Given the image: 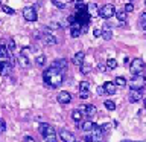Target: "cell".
I'll list each match as a JSON object with an SVG mask.
<instances>
[{"instance_id": "6da1fadb", "label": "cell", "mask_w": 146, "mask_h": 142, "mask_svg": "<svg viewBox=\"0 0 146 142\" xmlns=\"http://www.w3.org/2000/svg\"><path fill=\"white\" fill-rule=\"evenodd\" d=\"M43 80L46 82V86L55 89V87H58V86L62 84V80H64L62 70H59V69L50 66L49 69H46V70L43 72Z\"/></svg>"}, {"instance_id": "7a4b0ae2", "label": "cell", "mask_w": 146, "mask_h": 142, "mask_svg": "<svg viewBox=\"0 0 146 142\" xmlns=\"http://www.w3.org/2000/svg\"><path fill=\"white\" fill-rule=\"evenodd\" d=\"M128 84H129V87L132 90H141L146 86V78L143 75H134Z\"/></svg>"}, {"instance_id": "3957f363", "label": "cell", "mask_w": 146, "mask_h": 142, "mask_svg": "<svg viewBox=\"0 0 146 142\" xmlns=\"http://www.w3.org/2000/svg\"><path fill=\"white\" fill-rule=\"evenodd\" d=\"M143 69H145V63H143V60H140V58H134L129 64V70H131L132 75H141Z\"/></svg>"}, {"instance_id": "277c9868", "label": "cell", "mask_w": 146, "mask_h": 142, "mask_svg": "<svg viewBox=\"0 0 146 142\" xmlns=\"http://www.w3.org/2000/svg\"><path fill=\"white\" fill-rule=\"evenodd\" d=\"M73 18H75V21L79 23V25H88L91 17H90V14L87 12V9H82V11H76Z\"/></svg>"}, {"instance_id": "5b68a950", "label": "cell", "mask_w": 146, "mask_h": 142, "mask_svg": "<svg viewBox=\"0 0 146 142\" xmlns=\"http://www.w3.org/2000/svg\"><path fill=\"white\" fill-rule=\"evenodd\" d=\"M114 14H116V8H114L111 3L104 5V6L99 9V17H102V18H111Z\"/></svg>"}, {"instance_id": "8992f818", "label": "cell", "mask_w": 146, "mask_h": 142, "mask_svg": "<svg viewBox=\"0 0 146 142\" xmlns=\"http://www.w3.org/2000/svg\"><path fill=\"white\" fill-rule=\"evenodd\" d=\"M40 40H43L46 44H56V38H55V35L52 32H47V31H43V32H38L36 34Z\"/></svg>"}, {"instance_id": "52a82bcc", "label": "cell", "mask_w": 146, "mask_h": 142, "mask_svg": "<svg viewBox=\"0 0 146 142\" xmlns=\"http://www.w3.org/2000/svg\"><path fill=\"white\" fill-rule=\"evenodd\" d=\"M23 17H25V20L27 21H36V9L34 6H27L23 9Z\"/></svg>"}, {"instance_id": "ba28073f", "label": "cell", "mask_w": 146, "mask_h": 142, "mask_svg": "<svg viewBox=\"0 0 146 142\" xmlns=\"http://www.w3.org/2000/svg\"><path fill=\"white\" fill-rule=\"evenodd\" d=\"M14 64L11 61H0V75L2 76H8L12 70Z\"/></svg>"}, {"instance_id": "9c48e42d", "label": "cell", "mask_w": 146, "mask_h": 142, "mask_svg": "<svg viewBox=\"0 0 146 142\" xmlns=\"http://www.w3.org/2000/svg\"><path fill=\"white\" fill-rule=\"evenodd\" d=\"M90 135H91V139H93V142H100V141H102V137H104L102 127L94 125V128L90 131Z\"/></svg>"}, {"instance_id": "30bf717a", "label": "cell", "mask_w": 146, "mask_h": 142, "mask_svg": "<svg viewBox=\"0 0 146 142\" xmlns=\"http://www.w3.org/2000/svg\"><path fill=\"white\" fill-rule=\"evenodd\" d=\"M70 35L73 37V38H78V37L82 35V25H79V23L73 21L70 25Z\"/></svg>"}, {"instance_id": "8fae6325", "label": "cell", "mask_w": 146, "mask_h": 142, "mask_svg": "<svg viewBox=\"0 0 146 142\" xmlns=\"http://www.w3.org/2000/svg\"><path fill=\"white\" fill-rule=\"evenodd\" d=\"M56 99H58L59 104H68L72 101V95L68 93V92L62 90V92H59V93L56 95Z\"/></svg>"}, {"instance_id": "7c38bea8", "label": "cell", "mask_w": 146, "mask_h": 142, "mask_svg": "<svg viewBox=\"0 0 146 142\" xmlns=\"http://www.w3.org/2000/svg\"><path fill=\"white\" fill-rule=\"evenodd\" d=\"M40 133H41V136L43 137H46V136H49V135H52V133H55V130H53V127L52 125H49V124H40Z\"/></svg>"}, {"instance_id": "4fadbf2b", "label": "cell", "mask_w": 146, "mask_h": 142, "mask_svg": "<svg viewBox=\"0 0 146 142\" xmlns=\"http://www.w3.org/2000/svg\"><path fill=\"white\" fill-rule=\"evenodd\" d=\"M143 98V93H141V90H132L129 92V95H128V99H129V102H139V101Z\"/></svg>"}, {"instance_id": "5bb4252c", "label": "cell", "mask_w": 146, "mask_h": 142, "mask_svg": "<svg viewBox=\"0 0 146 142\" xmlns=\"http://www.w3.org/2000/svg\"><path fill=\"white\" fill-rule=\"evenodd\" d=\"M79 110L84 115H87V116H94L96 115V107L93 104H87V105H81L79 107Z\"/></svg>"}, {"instance_id": "9a60e30c", "label": "cell", "mask_w": 146, "mask_h": 142, "mask_svg": "<svg viewBox=\"0 0 146 142\" xmlns=\"http://www.w3.org/2000/svg\"><path fill=\"white\" fill-rule=\"evenodd\" d=\"M59 137L62 139V142H75V136L68 130H61L59 131Z\"/></svg>"}, {"instance_id": "2e32d148", "label": "cell", "mask_w": 146, "mask_h": 142, "mask_svg": "<svg viewBox=\"0 0 146 142\" xmlns=\"http://www.w3.org/2000/svg\"><path fill=\"white\" fill-rule=\"evenodd\" d=\"M87 12L90 14V17H98L99 15V8L96 3H88L87 5Z\"/></svg>"}, {"instance_id": "e0dca14e", "label": "cell", "mask_w": 146, "mask_h": 142, "mask_svg": "<svg viewBox=\"0 0 146 142\" xmlns=\"http://www.w3.org/2000/svg\"><path fill=\"white\" fill-rule=\"evenodd\" d=\"M84 60H85V54L81 50V52L75 54V57H73V64H76V66H82V64H84Z\"/></svg>"}, {"instance_id": "ac0fdd59", "label": "cell", "mask_w": 146, "mask_h": 142, "mask_svg": "<svg viewBox=\"0 0 146 142\" xmlns=\"http://www.w3.org/2000/svg\"><path fill=\"white\" fill-rule=\"evenodd\" d=\"M104 89H105V93H108V95H114L116 93V84L111 81H107L104 84Z\"/></svg>"}, {"instance_id": "d6986e66", "label": "cell", "mask_w": 146, "mask_h": 142, "mask_svg": "<svg viewBox=\"0 0 146 142\" xmlns=\"http://www.w3.org/2000/svg\"><path fill=\"white\" fill-rule=\"evenodd\" d=\"M52 66L64 72V70H66V67H67V61H66L64 58H61V60H55V61L52 63Z\"/></svg>"}, {"instance_id": "ffe728a7", "label": "cell", "mask_w": 146, "mask_h": 142, "mask_svg": "<svg viewBox=\"0 0 146 142\" xmlns=\"http://www.w3.org/2000/svg\"><path fill=\"white\" fill-rule=\"evenodd\" d=\"M94 125H96L94 122H91V121H85V122H82L81 128H82V130H84L85 133H90V131L94 128Z\"/></svg>"}, {"instance_id": "44dd1931", "label": "cell", "mask_w": 146, "mask_h": 142, "mask_svg": "<svg viewBox=\"0 0 146 142\" xmlns=\"http://www.w3.org/2000/svg\"><path fill=\"white\" fill-rule=\"evenodd\" d=\"M82 116H84V113H82L79 109H78V110H73V112H72V118H73V121H76V122L82 121Z\"/></svg>"}, {"instance_id": "7402d4cb", "label": "cell", "mask_w": 146, "mask_h": 142, "mask_svg": "<svg viewBox=\"0 0 146 142\" xmlns=\"http://www.w3.org/2000/svg\"><path fill=\"white\" fill-rule=\"evenodd\" d=\"M0 58H3V60L9 58V50H8L6 46H3V44H0Z\"/></svg>"}, {"instance_id": "603a6c76", "label": "cell", "mask_w": 146, "mask_h": 142, "mask_svg": "<svg viewBox=\"0 0 146 142\" xmlns=\"http://www.w3.org/2000/svg\"><path fill=\"white\" fill-rule=\"evenodd\" d=\"M126 11H125V9H119V11H116V17L119 18V20H120V21H125L126 20Z\"/></svg>"}, {"instance_id": "cb8c5ba5", "label": "cell", "mask_w": 146, "mask_h": 142, "mask_svg": "<svg viewBox=\"0 0 146 142\" xmlns=\"http://www.w3.org/2000/svg\"><path fill=\"white\" fill-rule=\"evenodd\" d=\"M114 84L119 86V87H125V86L128 84V82H126V80H125L123 76H117L116 80H114Z\"/></svg>"}, {"instance_id": "d4e9b609", "label": "cell", "mask_w": 146, "mask_h": 142, "mask_svg": "<svg viewBox=\"0 0 146 142\" xmlns=\"http://www.w3.org/2000/svg\"><path fill=\"white\" fill-rule=\"evenodd\" d=\"M100 37H102L104 40H107V41H110V40L113 38V32L110 31V29H104V31H102V35H100Z\"/></svg>"}, {"instance_id": "484cf974", "label": "cell", "mask_w": 146, "mask_h": 142, "mask_svg": "<svg viewBox=\"0 0 146 142\" xmlns=\"http://www.w3.org/2000/svg\"><path fill=\"white\" fill-rule=\"evenodd\" d=\"M107 67L108 69H116L117 67V61L114 58H108L107 60Z\"/></svg>"}, {"instance_id": "4316f807", "label": "cell", "mask_w": 146, "mask_h": 142, "mask_svg": "<svg viewBox=\"0 0 146 142\" xmlns=\"http://www.w3.org/2000/svg\"><path fill=\"white\" fill-rule=\"evenodd\" d=\"M0 8H2V11H5L6 14H9V15H14V14H15V11H14L12 8H9L8 5H0Z\"/></svg>"}, {"instance_id": "83f0119b", "label": "cell", "mask_w": 146, "mask_h": 142, "mask_svg": "<svg viewBox=\"0 0 146 142\" xmlns=\"http://www.w3.org/2000/svg\"><path fill=\"white\" fill-rule=\"evenodd\" d=\"M18 60H20V64H21V66L23 67H27V66H29V60H27V57H26V55H20V58H18Z\"/></svg>"}, {"instance_id": "f1b7e54d", "label": "cell", "mask_w": 146, "mask_h": 142, "mask_svg": "<svg viewBox=\"0 0 146 142\" xmlns=\"http://www.w3.org/2000/svg\"><path fill=\"white\" fill-rule=\"evenodd\" d=\"M44 64H46V57H44V55H38V57H36V66L43 67Z\"/></svg>"}, {"instance_id": "f546056e", "label": "cell", "mask_w": 146, "mask_h": 142, "mask_svg": "<svg viewBox=\"0 0 146 142\" xmlns=\"http://www.w3.org/2000/svg\"><path fill=\"white\" fill-rule=\"evenodd\" d=\"M104 105H105V107H107L108 110H114V109H116V104H114L113 102V101H105V102H104Z\"/></svg>"}, {"instance_id": "4dcf8cb0", "label": "cell", "mask_w": 146, "mask_h": 142, "mask_svg": "<svg viewBox=\"0 0 146 142\" xmlns=\"http://www.w3.org/2000/svg\"><path fill=\"white\" fill-rule=\"evenodd\" d=\"M79 98H81V99L90 98V92H88V90H79Z\"/></svg>"}, {"instance_id": "1f68e13d", "label": "cell", "mask_w": 146, "mask_h": 142, "mask_svg": "<svg viewBox=\"0 0 146 142\" xmlns=\"http://www.w3.org/2000/svg\"><path fill=\"white\" fill-rule=\"evenodd\" d=\"M88 87H90V82H87V81L79 82V90H88Z\"/></svg>"}, {"instance_id": "d6a6232c", "label": "cell", "mask_w": 146, "mask_h": 142, "mask_svg": "<svg viewBox=\"0 0 146 142\" xmlns=\"http://www.w3.org/2000/svg\"><path fill=\"white\" fill-rule=\"evenodd\" d=\"M6 48H8V50H9V52H12V50L15 49V41H14V40H9V41H8V46H6Z\"/></svg>"}, {"instance_id": "836d02e7", "label": "cell", "mask_w": 146, "mask_h": 142, "mask_svg": "<svg viewBox=\"0 0 146 142\" xmlns=\"http://www.w3.org/2000/svg\"><path fill=\"white\" fill-rule=\"evenodd\" d=\"M140 25H141V27H143V29L146 27V12H143V14L140 15Z\"/></svg>"}, {"instance_id": "e575fe53", "label": "cell", "mask_w": 146, "mask_h": 142, "mask_svg": "<svg viewBox=\"0 0 146 142\" xmlns=\"http://www.w3.org/2000/svg\"><path fill=\"white\" fill-rule=\"evenodd\" d=\"M44 139H46V142H56V136H55V133H52V135L46 136Z\"/></svg>"}, {"instance_id": "d590c367", "label": "cell", "mask_w": 146, "mask_h": 142, "mask_svg": "<svg viewBox=\"0 0 146 142\" xmlns=\"http://www.w3.org/2000/svg\"><path fill=\"white\" fill-rule=\"evenodd\" d=\"M76 11H82V9H87V6H85V5L84 3H82V2H76Z\"/></svg>"}, {"instance_id": "8d00e7d4", "label": "cell", "mask_w": 146, "mask_h": 142, "mask_svg": "<svg viewBox=\"0 0 146 142\" xmlns=\"http://www.w3.org/2000/svg\"><path fill=\"white\" fill-rule=\"evenodd\" d=\"M123 9H125L126 12H132V11H134V5H132V3H126Z\"/></svg>"}, {"instance_id": "74e56055", "label": "cell", "mask_w": 146, "mask_h": 142, "mask_svg": "<svg viewBox=\"0 0 146 142\" xmlns=\"http://www.w3.org/2000/svg\"><path fill=\"white\" fill-rule=\"evenodd\" d=\"M52 3H53L56 8H59V9H64V8H66V5L61 3V2H58V0H52Z\"/></svg>"}, {"instance_id": "f35d334b", "label": "cell", "mask_w": 146, "mask_h": 142, "mask_svg": "<svg viewBox=\"0 0 146 142\" xmlns=\"http://www.w3.org/2000/svg\"><path fill=\"white\" fill-rule=\"evenodd\" d=\"M5 130H6V124H5L3 119H0V133H3Z\"/></svg>"}, {"instance_id": "ab89813d", "label": "cell", "mask_w": 146, "mask_h": 142, "mask_svg": "<svg viewBox=\"0 0 146 142\" xmlns=\"http://www.w3.org/2000/svg\"><path fill=\"white\" fill-rule=\"evenodd\" d=\"M93 34H94V37H96V38H99V37L102 35V29H98V27H96V29L93 31Z\"/></svg>"}, {"instance_id": "60d3db41", "label": "cell", "mask_w": 146, "mask_h": 142, "mask_svg": "<svg viewBox=\"0 0 146 142\" xmlns=\"http://www.w3.org/2000/svg\"><path fill=\"white\" fill-rule=\"evenodd\" d=\"M81 70H82V73H88L90 72V67L88 66H81Z\"/></svg>"}, {"instance_id": "b9f144b4", "label": "cell", "mask_w": 146, "mask_h": 142, "mask_svg": "<svg viewBox=\"0 0 146 142\" xmlns=\"http://www.w3.org/2000/svg\"><path fill=\"white\" fill-rule=\"evenodd\" d=\"M96 92H98V95H104V93H105V89H104V86L98 87V90H96Z\"/></svg>"}, {"instance_id": "7bdbcfd3", "label": "cell", "mask_w": 146, "mask_h": 142, "mask_svg": "<svg viewBox=\"0 0 146 142\" xmlns=\"http://www.w3.org/2000/svg\"><path fill=\"white\" fill-rule=\"evenodd\" d=\"M23 142H35V139L32 136H26L25 139H23Z\"/></svg>"}, {"instance_id": "ee69618b", "label": "cell", "mask_w": 146, "mask_h": 142, "mask_svg": "<svg viewBox=\"0 0 146 142\" xmlns=\"http://www.w3.org/2000/svg\"><path fill=\"white\" fill-rule=\"evenodd\" d=\"M108 130H110V124H104V125H102V131L107 133Z\"/></svg>"}, {"instance_id": "f6af8a7d", "label": "cell", "mask_w": 146, "mask_h": 142, "mask_svg": "<svg viewBox=\"0 0 146 142\" xmlns=\"http://www.w3.org/2000/svg\"><path fill=\"white\" fill-rule=\"evenodd\" d=\"M85 142H93V139H91V135H87V136H85Z\"/></svg>"}, {"instance_id": "bcb514c9", "label": "cell", "mask_w": 146, "mask_h": 142, "mask_svg": "<svg viewBox=\"0 0 146 142\" xmlns=\"http://www.w3.org/2000/svg\"><path fill=\"white\" fill-rule=\"evenodd\" d=\"M123 142H132V141H123Z\"/></svg>"}, {"instance_id": "7dc6e473", "label": "cell", "mask_w": 146, "mask_h": 142, "mask_svg": "<svg viewBox=\"0 0 146 142\" xmlns=\"http://www.w3.org/2000/svg\"><path fill=\"white\" fill-rule=\"evenodd\" d=\"M75 2H82V0H75Z\"/></svg>"}, {"instance_id": "c3c4849f", "label": "cell", "mask_w": 146, "mask_h": 142, "mask_svg": "<svg viewBox=\"0 0 146 142\" xmlns=\"http://www.w3.org/2000/svg\"><path fill=\"white\" fill-rule=\"evenodd\" d=\"M145 107H146V99H145Z\"/></svg>"}, {"instance_id": "681fc988", "label": "cell", "mask_w": 146, "mask_h": 142, "mask_svg": "<svg viewBox=\"0 0 146 142\" xmlns=\"http://www.w3.org/2000/svg\"><path fill=\"white\" fill-rule=\"evenodd\" d=\"M145 5H146V2H145Z\"/></svg>"}, {"instance_id": "f907efd6", "label": "cell", "mask_w": 146, "mask_h": 142, "mask_svg": "<svg viewBox=\"0 0 146 142\" xmlns=\"http://www.w3.org/2000/svg\"><path fill=\"white\" fill-rule=\"evenodd\" d=\"M0 23H2V21H0Z\"/></svg>"}]
</instances>
